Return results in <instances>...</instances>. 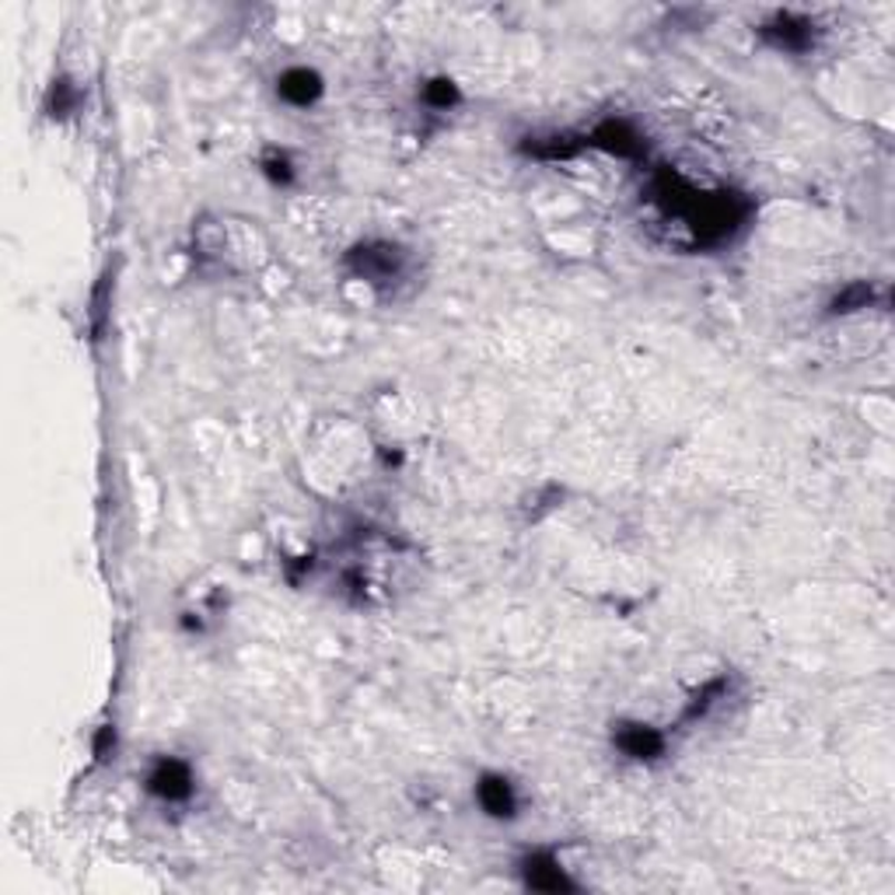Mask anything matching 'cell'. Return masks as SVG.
<instances>
[{
  "label": "cell",
  "instance_id": "1",
  "mask_svg": "<svg viewBox=\"0 0 895 895\" xmlns=\"http://www.w3.org/2000/svg\"><path fill=\"white\" fill-rule=\"evenodd\" d=\"M655 203L668 221L689 231L696 246H717V241L732 238L753 210V203L735 197V192H699L675 176H662L655 182Z\"/></svg>",
  "mask_w": 895,
  "mask_h": 895
},
{
  "label": "cell",
  "instance_id": "2",
  "mask_svg": "<svg viewBox=\"0 0 895 895\" xmlns=\"http://www.w3.org/2000/svg\"><path fill=\"white\" fill-rule=\"evenodd\" d=\"M256 225V221H252ZM235 228L225 217H200V225L192 228V249L200 259L225 266V270H249L256 262L252 256V235L256 228Z\"/></svg>",
  "mask_w": 895,
  "mask_h": 895
},
{
  "label": "cell",
  "instance_id": "3",
  "mask_svg": "<svg viewBox=\"0 0 895 895\" xmlns=\"http://www.w3.org/2000/svg\"><path fill=\"white\" fill-rule=\"evenodd\" d=\"M347 266L354 270V277H360L365 284L378 287V290H389L392 284H399L409 270V256L402 246L396 241H360L347 252Z\"/></svg>",
  "mask_w": 895,
  "mask_h": 895
},
{
  "label": "cell",
  "instance_id": "4",
  "mask_svg": "<svg viewBox=\"0 0 895 895\" xmlns=\"http://www.w3.org/2000/svg\"><path fill=\"white\" fill-rule=\"evenodd\" d=\"M759 32L769 46H777L784 53H805L815 42V21L794 11H777Z\"/></svg>",
  "mask_w": 895,
  "mask_h": 895
},
{
  "label": "cell",
  "instance_id": "5",
  "mask_svg": "<svg viewBox=\"0 0 895 895\" xmlns=\"http://www.w3.org/2000/svg\"><path fill=\"white\" fill-rule=\"evenodd\" d=\"M585 140L591 148H601L616 158H644V140L626 119H606V123L595 127Z\"/></svg>",
  "mask_w": 895,
  "mask_h": 895
},
{
  "label": "cell",
  "instance_id": "6",
  "mask_svg": "<svg viewBox=\"0 0 895 895\" xmlns=\"http://www.w3.org/2000/svg\"><path fill=\"white\" fill-rule=\"evenodd\" d=\"M322 91H326V81L319 70H311V67H290L277 78V95L298 109L316 106L322 99Z\"/></svg>",
  "mask_w": 895,
  "mask_h": 895
},
{
  "label": "cell",
  "instance_id": "7",
  "mask_svg": "<svg viewBox=\"0 0 895 895\" xmlns=\"http://www.w3.org/2000/svg\"><path fill=\"white\" fill-rule=\"evenodd\" d=\"M613 742L623 756H630L637 763H650L665 756V735L658 728H650V724H619Z\"/></svg>",
  "mask_w": 895,
  "mask_h": 895
},
{
  "label": "cell",
  "instance_id": "8",
  "mask_svg": "<svg viewBox=\"0 0 895 895\" xmlns=\"http://www.w3.org/2000/svg\"><path fill=\"white\" fill-rule=\"evenodd\" d=\"M148 790L161 802H186L192 794V769L182 759H161L148 773Z\"/></svg>",
  "mask_w": 895,
  "mask_h": 895
},
{
  "label": "cell",
  "instance_id": "9",
  "mask_svg": "<svg viewBox=\"0 0 895 895\" xmlns=\"http://www.w3.org/2000/svg\"><path fill=\"white\" fill-rule=\"evenodd\" d=\"M476 797H479V808L490 818H515V812H518L515 784L500 777V773H483L479 784H476Z\"/></svg>",
  "mask_w": 895,
  "mask_h": 895
},
{
  "label": "cell",
  "instance_id": "10",
  "mask_svg": "<svg viewBox=\"0 0 895 895\" xmlns=\"http://www.w3.org/2000/svg\"><path fill=\"white\" fill-rule=\"evenodd\" d=\"M525 885L536 888V892H574V882L567 878V871L560 867L549 851H539V854H528L525 857Z\"/></svg>",
  "mask_w": 895,
  "mask_h": 895
},
{
  "label": "cell",
  "instance_id": "11",
  "mask_svg": "<svg viewBox=\"0 0 895 895\" xmlns=\"http://www.w3.org/2000/svg\"><path fill=\"white\" fill-rule=\"evenodd\" d=\"M585 137H574V133H553V137H536L531 143H525V151L531 158H543V161H567L574 158L580 148H585Z\"/></svg>",
  "mask_w": 895,
  "mask_h": 895
},
{
  "label": "cell",
  "instance_id": "12",
  "mask_svg": "<svg viewBox=\"0 0 895 895\" xmlns=\"http://www.w3.org/2000/svg\"><path fill=\"white\" fill-rule=\"evenodd\" d=\"M78 102H81V91L74 88V81L57 78L50 84V95H46V112H50L53 119H67L70 112L78 109Z\"/></svg>",
  "mask_w": 895,
  "mask_h": 895
},
{
  "label": "cell",
  "instance_id": "13",
  "mask_svg": "<svg viewBox=\"0 0 895 895\" xmlns=\"http://www.w3.org/2000/svg\"><path fill=\"white\" fill-rule=\"evenodd\" d=\"M875 301V287L864 284V280H854L851 287H843L839 295L833 298V316H851V311H861Z\"/></svg>",
  "mask_w": 895,
  "mask_h": 895
},
{
  "label": "cell",
  "instance_id": "14",
  "mask_svg": "<svg viewBox=\"0 0 895 895\" xmlns=\"http://www.w3.org/2000/svg\"><path fill=\"white\" fill-rule=\"evenodd\" d=\"M259 165H262V176L270 179L274 186H290V182H295V161H290L287 151H277V148L266 151Z\"/></svg>",
  "mask_w": 895,
  "mask_h": 895
},
{
  "label": "cell",
  "instance_id": "15",
  "mask_svg": "<svg viewBox=\"0 0 895 895\" xmlns=\"http://www.w3.org/2000/svg\"><path fill=\"white\" fill-rule=\"evenodd\" d=\"M424 102H427L430 109H438V112L458 106V84H455L451 78H434V81H427V84H424Z\"/></svg>",
  "mask_w": 895,
  "mask_h": 895
},
{
  "label": "cell",
  "instance_id": "16",
  "mask_svg": "<svg viewBox=\"0 0 895 895\" xmlns=\"http://www.w3.org/2000/svg\"><path fill=\"white\" fill-rule=\"evenodd\" d=\"M728 693V679H714L710 686H704L696 696H693V704L686 710V720H696V717H704L714 704H720V696Z\"/></svg>",
  "mask_w": 895,
  "mask_h": 895
}]
</instances>
